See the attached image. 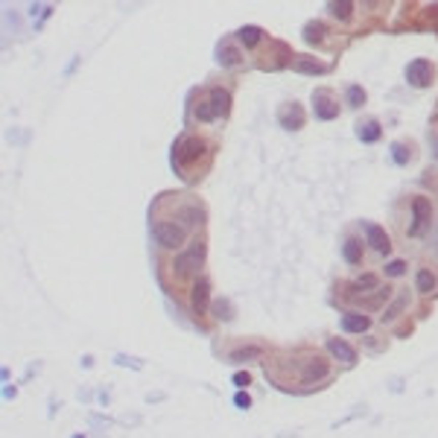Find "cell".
<instances>
[{"label":"cell","mask_w":438,"mask_h":438,"mask_svg":"<svg viewBox=\"0 0 438 438\" xmlns=\"http://www.w3.org/2000/svg\"><path fill=\"white\" fill-rule=\"evenodd\" d=\"M228 114H231V91L222 85L201 88L190 106V117L196 123H216V120H225Z\"/></svg>","instance_id":"obj_2"},{"label":"cell","mask_w":438,"mask_h":438,"mask_svg":"<svg viewBox=\"0 0 438 438\" xmlns=\"http://www.w3.org/2000/svg\"><path fill=\"white\" fill-rule=\"evenodd\" d=\"M432 216H435V208H432V199L426 196H409V222L403 225V234L409 240L426 237V231L432 228ZM406 240V243H409Z\"/></svg>","instance_id":"obj_3"},{"label":"cell","mask_w":438,"mask_h":438,"mask_svg":"<svg viewBox=\"0 0 438 438\" xmlns=\"http://www.w3.org/2000/svg\"><path fill=\"white\" fill-rule=\"evenodd\" d=\"M406 82L412 85V88H418V91L429 88V85L435 82V64L429 59H412L406 64Z\"/></svg>","instance_id":"obj_7"},{"label":"cell","mask_w":438,"mask_h":438,"mask_svg":"<svg viewBox=\"0 0 438 438\" xmlns=\"http://www.w3.org/2000/svg\"><path fill=\"white\" fill-rule=\"evenodd\" d=\"M389 155L397 166H409L415 161V143L412 141H394L389 146Z\"/></svg>","instance_id":"obj_15"},{"label":"cell","mask_w":438,"mask_h":438,"mask_svg":"<svg viewBox=\"0 0 438 438\" xmlns=\"http://www.w3.org/2000/svg\"><path fill=\"white\" fill-rule=\"evenodd\" d=\"M324 38H327V26L321 24V21H310V24L304 26V41H307L310 47H313V44H321Z\"/></svg>","instance_id":"obj_20"},{"label":"cell","mask_w":438,"mask_h":438,"mask_svg":"<svg viewBox=\"0 0 438 438\" xmlns=\"http://www.w3.org/2000/svg\"><path fill=\"white\" fill-rule=\"evenodd\" d=\"M435 286H438V269H429V266L418 269V275H415V289H418L421 295H432Z\"/></svg>","instance_id":"obj_16"},{"label":"cell","mask_w":438,"mask_h":438,"mask_svg":"<svg viewBox=\"0 0 438 438\" xmlns=\"http://www.w3.org/2000/svg\"><path fill=\"white\" fill-rule=\"evenodd\" d=\"M292 68H295L298 73H327V71H330V64H324V61H313V59H307V56L292 59Z\"/></svg>","instance_id":"obj_21"},{"label":"cell","mask_w":438,"mask_h":438,"mask_svg":"<svg viewBox=\"0 0 438 438\" xmlns=\"http://www.w3.org/2000/svg\"><path fill=\"white\" fill-rule=\"evenodd\" d=\"M249 383H251V377L246 374V371H240V374H234V386H240V389H243V386H249Z\"/></svg>","instance_id":"obj_27"},{"label":"cell","mask_w":438,"mask_h":438,"mask_svg":"<svg viewBox=\"0 0 438 438\" xmlns=\"http://www.w3.org/2000/svg\"><path fill=\"white\" fill-rule=\"evenodd\" d=\"M429 152L438 161V129H429Z\"/></svg>","instance_id":"obj_26"},{"label":"cell","mask_w":438,"mask_h":438,"mask_svg":"<svg viewBox=\"0 0 438 438\" xmlns=\"http://www.w3.org/2000/svg\"><path fill=\"white\" fill-rule=\"evenodd\" d=\"M327 348H330V354L336 356V359H342L345 365H354V362H356V351L345 342V339H330Z\"/></svg>","instance_id":"obj_17"},{"label":"cell","mask_w":438,"mask_h":438,"mask_svg":"<svg viewBox=\"0 0 438 438\" xmlns=\"http://www.w3.org/2000/svg\"><path fill=\"white\" fill-rule=\"evenodd\" d=\"M152 237L161 249H181V246H184V237H187V228L181 225V222H176V219H155Z\"/></svg>","instance_id":"obj_5"},{"label":"cell","mask_w":438,"mask_h":438,"mask_svg":"<svg viewBox=\"0 0 438 438\" xmlns=\"http://www.w3.org/2000/svg\"><path fill=\"white\" fill-rule=\"evenodd\" d=\"M263 29L260 26H254V24H249V26H243V29H237V36H234V41H240L243 47H254L257 41H263Z\"/></svg>","instance_id":"obj_18"},{"label":"cell","mask_w":438,"mask_h":438,"mask_svg":"<svg viewBox=\"0 0 438 438\" xmlns=\"http://www.w3.org/2000/svg\"><path fill=\"white\" fill-rule=\"evenodd\" d=\"M251 356H260V348H257V345H249V348H234V351L228 354V359L240 362V359H251Z\"/></svg>","instance_id":"obj_24"},{"label":"cell","mask_w":438,"mask_h":438,"mask_svg":"<svg viewBox=\"0 0 438 438\" xmlns=\"http://www.w3.org/2000/svg\"><path fill=\"white\" fill-rule=\"evenodd\" d=\"M201 260H205V240H196L193 246L178 254L173 260V272H176V281H187V278H196L201 269Z\"/></svg>","instance_id":"obj_4"},{"label":"cell","mask_w":438,"mask_h":438,"mask_svg":"<svg viewBox=\"0 0 438 438\" xmlns=\"http://www.w3.org/2000/svg\"><path fill=\"white\" fill-rule=\"evenodd\" d=\"M339 324H342L345 333H356V336H362V333L371 330V319H368L365 313H354V310H345Z\"/></svg>","instance_id":"obj_12"},{"label":"cell","mask_w":438,"mask_h":438,"mask_svg":"<svg viewBox=\"0 0 438 438\" xmlns=\"http://www.w3.org/2000/svg\"><path fill=\"white\" fill-rule=\"evenodd\" d=\"M342 260L348 263V266H362L365 263V243H362V237H356V234H345L342 240Z\"/></svg>","instance_id":"obj_11"},{"label":"cell","mask_w":438,"mask_h":438,"mask_svg":"<svg viewBox=\"0 0 438 438\" xmlns=\"http://www.w3.org/2000/svg\"><path fill=\"white\" fill-rule=\"evenodd\" d=\"M345 99H348V108H362L368 103V91L359 82H351L345 88Z\"/></svg>","instance_id":"obj_19"},{"label":"cell","mask_w":438,"mask_h":438,"mask_svg":"<svg viewBox=\"0 0 438 438\" xmlns=\"http://www.w3.org/2000/svg\"><path fill=\"white\" fill-rule=\"evenodd\" d=\"M354 131H356V138L362 143H377L380 138H383V126H380L374 117H365V120H356V126H354Z\"/></svg>","instance_id":"obj_13"},{"label":"cell","mask_w":438,"mask_h":438,"mask_svg":"<svg viewBox=\"0 0 438 438\" xmlns=\"http://www.w3.org/2000/svg\"><path fill=\"white\" fill-rule=\"evenodd\" d=\"M208 298H211V281L208 278H196L193 281V292H190V310L196 319L208 316Z\"/></svg>","instance_id":"obj_10"},{"label":"cell","mask_w":438,"mask_h":438,"mask_svg":"<svg viewBox=\"0 0 438 438\" xmlns=\"http://www.w3.org/2000/svg\"><path fill=\"white\" fill-rule=\"evenodd\" d=\"M216 61H219L222 68L243 64V50L234 44V38H228V41H222V44H219V50H216Z\"/></svg>","instance_id":"obj_14"},{"label":"cell","mask_w":438,"mask_h":438,"mask_svg":"<svg viewBox=\"0 0 438 438\" xmlns=\"http://www.w3.org/2000/svg\"><path fill=\"white\" fill-rule=\"evenodd\" d=\"M213 141H208L205 134H193V131H184L178 134L176 143H173V166L178 170V176L184 181H196V178L205 176V170L211 166L213 158Z\"/></svg>","instance_id":"obj_1"},{"label":"cell","mask_w":438,"mask_h":438,"mask_svg":"<svg viewBox=\"0 0 438 438\" xmlns=\"http://www.w3.org/2000/svg\"><path fill=\"white\" fill-rule=\"evenodd\" d=\"M213 313H216L219 319H231V304L222 301V298H216V301H213Z\"/></svg>","instance_id":"obj_25"},{"label":"cell","mask_w":438,"mask_h":438,"mask_svg":"<svg viewBox=\"0 0 438 438\" xmlns=\"http://www.w3.org/2000/svg\"><path fill=\"white\" fill-rule=\"evenodd\" d=\"M383 272H386V278H403V275L409 272V263L406 260H391L383 266Z\"/></svg>","instance_id":"obj_22"},{"label":"cell","mask_w":438,"mask_h":438,"mask_svg":"<svg viewBox=\"0 0 438 438\" xmlns=\"http://www.w3.org/2000/svg\"><path fill=\"white\" fill-rule=\"evenodd\" d=\"M278 123H281V126H284L286 131H298V129H304V123H307L304 106H301V103H295V99L284 103V106L278 108Z\"/></svg>","instance_id":"obj_8"},{"label":"cell","mask_w":438,"mask_h":438,"mask_svg":"<svg viewBox=\"0 0 438 438\" xmlns=\"http://www.w3.org/2000/svg\"><path fill=\"white\" fill-rule=\"evenodd\" d=\"M237 406H240V409H249L251 397H249V394H237Z\"/></svg>","instance_id":"obj_28"},{"label":"cell","mask_w":438,"mask_h":438,"mask_svg":"<svg viewBox=\"0 0 438 438\" xmlns=\"http://www.w3.org/2000/svg\"><path fill=\"white\" fill-rule=\"evenodd\" d=\"M359 228L365 231L368 246L377 251L380 257H389V254H391V237L386 234V228L377 225V222H359Z\"/></svg>","instance_id":"obj_9"},{"label":"cell","mask_w":438,"mask_h":438,"mask_svg":"<svg viewBox=\"0 0 438 438\" xmlns=\"http://www.w3.org/2000/svg\"><path fill=\"white\" fill-rule=\"evenodd\" d=\"M339 111H342V103L336 99L333 88H316L313 91V114H316V120H324V123L336 120Z\"/></svg>","instance_id":"obj_6"},{"label":"cell","mask_w":438,"mask_h":438,"mask_svg":"<svg viewBox=\"0 0 438 438\" xmlns=\"http://www.w3.org/2000/svg\"><path fill=\"white\" fill-rule=\"evenodd\" d=\"M327 12H330L333 18H339V21H348V18L354 15V3H330Z\"/></svg>","instance_id":"obj_23"}]
</instances>
